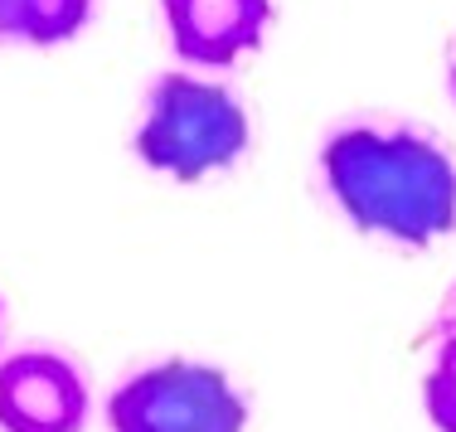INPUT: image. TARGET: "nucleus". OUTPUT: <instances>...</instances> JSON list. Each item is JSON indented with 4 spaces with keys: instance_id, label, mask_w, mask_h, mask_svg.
<instances>
[{
    "instance_id": "1",
    "label": "nucleus",
    "mask_w": 456,
    "mask_h": 432,
    "mask_svg": "<svg viewBox=\"0 0 456 432\" xmlns=\"http://www.w3.org/2000/svg\"><path fill=\"white\" fill-rule=\"evenodd\" d=\"M335 204L354 229L428 248L456 229V166L432 136L408 126H345L321 151Z\"/></svg>"
},
{
    "instance_id": "8",
    "label": "nucleus",
    "mask_w": 456,
    "mask_h": 432,
    "mask_svg": "<svg viewBox=\"0 0 456 432\" xmlns=\"http://www.w3.org/2000/svg\"><path fill=\"white\" fill-rule=\"evenodd\" d=\"M452 97H456V63H452Z\"/></svg>"
},
{
    "instance_id": "7",
    "label": "nucleus",
    "mask_w": 456,
    "mask_h": 432,
    "mask_svg": "<svg viewBox=\"0 0 456 432\" xmlns=\"http://www.w3.org/2000/svg\"><path fill=\"white\" fill-rule=\"evenodd\" d=\"M422 403H428L432 428L456 432V336L437 350V364H432L428 384H422Z\"/></svg>"
},
{
    "instance_id": "2",
    "label": "nucleus",
    "mask_w": 456,
    "mask_h": 432,
    "mask_svg": "<svg viewBox=\"0 0 456 432\" xmlns=\"http://www.w3.org/2000/svg\"><path fill=\"white\" fill-rule=\"evenodd\" d=\"M253 142L248 112L224 83L166 73L146 93V122L136 132L141 166L175 180H204L228 170Z\"/></svg>"
},
{
    "instance_id": "3",
    "label": "nucleus",
    "mask_w": 456,
    "mask_h": 432,
    "mask_svg": "<svg viewBox=\"0 0 456 432\" xmlns=\"http://www.w3.org/2000/svg\"><path fill=\"white\" fill-rule=\"evenodd\" d=\"M112 432H243L248 398L224 370L194 360H166L132 374L107 398Z\"/></svg>"
},
{
    "instance_id": "4",
    "label": "nucleus",
    "mask_w": 456,
    "mask_h": 432,
    "mask_svg": "<svg viewBox=\"0 0 456 432\" xmlns=\"http://www.w3.org/2000/svg\"><path fill=\"white\" fill-rule=\"evenodd\" d=\"M88 423V384L53 350H20L0 364V432H78Z\"/></svg>"
},
{
    "instance_id": "6",
    "label": "nucleus",
    "mask_w": 456,
    "mask_h": 432,
    "mask_svg": "<svg viewBox=\"0 0 456 432\" xmlns=\"http://www.w3.org/2000/svg\"><path fill=\"white\" fill-rule=\"evenodd\" d=\"M93 20V0H0V39L63 45Z\"/></svg>"
},
{
    "instance_id": "5",
    "label": "nucleus",
    "mask_w": 456,
    "mask_h": 432,
    "mask_svg": "<svg viewBox=\"0 0 456 432\" xmlns=\"http://www.w3.org/2000/svg\"><path fill=\"white\" fill-rule=\"evenodd\" d=\"M170 45L184 63L228 69L263 45L273 0H160Z\"/></svg>"
}]
</instances>
